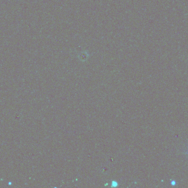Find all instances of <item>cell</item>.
<instances>
[{
    "mask_svg": "<svg viewBox=\"0 0 188 188\" xmlns=\"http://www.w3.org/2000/svg\"><path fill=\"white\" fill-rule=\"evenodd\" d=\"M175 184H176V182H175V181L174 180H173L171 182V184L173 185H175Z\"/></svg>",
    "mask_w": 188,
    "mask_h": 188,
    "instance_id": "obj_1",
    "label": "cell"
}]
</instances>
